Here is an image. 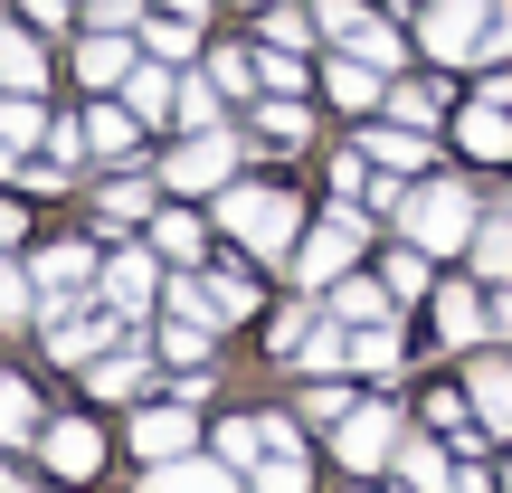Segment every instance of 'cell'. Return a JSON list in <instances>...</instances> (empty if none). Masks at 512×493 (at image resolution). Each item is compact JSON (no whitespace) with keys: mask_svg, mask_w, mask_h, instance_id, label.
Masks as SVG:
<instances>
[{"mask_svg":"<svg viewBox=\"0 0 512 493\" xmlns=\"http://www.w3.org/2000/svg\"><path fill=\"white\" fill-rule=\"evenodd\" d=\"M10 238H19V209H10V200H0V247H10Z\"/></svg>","mask_w":512,"mask_h":493,"instance_id":"cell-41","label":"cell"},{"mask_svg":"<svg viewBox=\"0 0 512 493\" xmlns=\"http://www.w3.org/2000/svg\"><path fill=\"white\" fill-rule=\"evenodd\" d=\"M437 332H446V342H475V332H484V304H475L465 285H446V294H437Z\"/></svg>","mask_w":512,"mask_h":493,"instance_id":"cell-18","label":"cell"},{"mask_svg":"<svg viewBox=\"0 0 512 493\" xmlns=\"http://www.w3.org/2000/svg\"><path fill=\"white\" fill-rule=\"evenodd\" d=\"M228 152H238V143L200 124V133H190V152L171 162V190H219V181H228Z\"/></svg>","mask_w":512,"mask_h":493,"instance_id":"cell-7","label":"cell"},{"mask_svg":"<svg viewBox=\"0 0 512 493\" xmlns=\"http://www.w3.org/2000/svg\"><path fill=\"white\" fill-rule=\"evenodd\" d=\"M427 48L437 57H503V0H437V10H427Z\"/></svg>","mask_w":512,"mask_h":493,"instance_id":"cell-1","label":"cell"},{"mask_svg":"<svg viewBox=\"0 0 512 493\" xmlns=\"http://www.w3.org/2000/svg\"><path fill=\"white\" fill-rule=\"evenodd\" d=\"M133 446H143L152 465H162V456H190V399H181V408H143V427H133Z\"/></svg>","mask_w":512,"mask_h":493,"instance_id":"cell-9","label":"cell"},{"mask_svg":"<svg viewBox=\"0 0 512 493\" xmlns=\"http://www.w3.org/2000/svg\"><path fill=\"white\" fill-rule=\"evenodd\" d=\"M105 294H114V304H143V294H152V266H143V256H114V266H105Z\"/></svg>","mask_w":512,"mask_h":493,"instance_id":"cell-26","label":"cell"},{"mask_svg":"<svg viewBox=\"0 0 512 493\" xmlns=\"http://www.w3.org/2000/svg\"><path fill=\"white\" fill-rule=\"evenodd\" d=\"M380 67H370V57H342V67H332V105H351V114H361V105H380Z\"/></svg>","mask_w":512,"mask_h":493,"instance_id":"cell-15","label":"cell"},{"mask_svg":"<svg viewBox=\"0 0 512 493\" xmlns=\"http://www.w3.org/2000/svg\"><path fill=\"white\" fill-rule=\"evenodd\" d=\"M351 247H361V219H351V209H332V219H323V228L304 238V256H294V275H304V285H332V275L351 266Z\"/></svg>","mask_w":512,"mask_h":493,"instance_id":"cell-5","label":"cell"},{"mask_svg":"<svg viewBox=\"0 0 512 493\" xmlns=\"http://www.w3.org/2000/svg\"><path fill=\"white\" fill-rule=\"evenodd\" d=\"M503 484H512V475H503Z\"/></svg>","mask_w":512,"mask_h":493,"instance_id":"cell-43","label":"cell"},{"mask_svg":"<svg viewBox=\"0 0 512 493\" xmlns=\"http://www.w3.org/2000/svg\"><path fill=\"white\" fill-rule=\"evenodd\" d=\"M256 493H304V456H294V446H266V465H256Z\"/></svg>","mask_w":512,"mask_h":493,"instance_id":"cell-23","label":"cell"},{"mask_svg":"<svg viewBox=\"0 0 512 493\" xmlns=\"http://www.w3.org/2000/svg\"><path fill=\"white\" fill-rule=\"evenodd\" d=\"M143 493H238V475L209 465V456H162V475H152Z\"/></svg>","mask_w":512,"mask_h":493,"instance_id":"cell-8","label":"cell"},{"mask_svg":"<svg viewBox=\"0 0 512 493\" xmlns=\"http://www.w3.org/2000/svg\"><path fill=\"white\" fill-rule=\"evenodd\" d=\"M332 304H342L351 323H380V294H370V285H342V294H332Z\"/></svg>","mask_w":512,"mask_h":493,"instance_id":"cell-34","label":"cell"},{"mask_svg":"<svg viewBox=\"0 0 512 493\" xmlns=\"http://www.w3.org/2000/svg\"><path fill=\"white\" fill-rule=\"evenodd\" d=\"M29 427H38V408H29V389H19V380H0V437H29Z\"/></svg>","mask_w":512,"mask_h":493,"instance_id":"cell-27","label":"cell"},{"mask_svg":"<svg viewBox=\"0 0 512 493\" xmlns=\"http://www.w3.org/2000/svg\"><path fill=\"white\" fill-rule=\"evenodd\" d=\"M437 493H484V475H456V465H446V484Z\"/></svg>","mask_w":512,"mask_h":493,"instance_id":"cell-40","label":"cell"},{"mask_svg":"<svg viewBox=\"0 0 512 493\" xmlns=\"http://www.w3.org/2000/svg\"><path fill=\"white\" fill-rule=\"evenodd\" d=\"M152 247L190 266V256H200V219H152Z\"/></svg>","mask_w":512,"mask_h":493,"instance_id":"cell-28","label":"cell"},{"mask_svg":"<svg viewBox=\"0 0 512 493\" xmlns=\"http://www.w3.org/2000/svg\"><path fill=\"white\" fill-rule=\"evenodd\" d=\"M86 143H95V152H124V143H133V105H95V114H86Z\"/></svg>","mask_w":512,"mask_h":493,"instance_id":"cell-22","label":"cell"},{"mask_svg":"<svg viewBox=\"0 0 512 493\" xmlns=\"http://www.w3.org/2000/svg\"><path fill=\"white\" fill-rule=\"evenodd\" d=\"M200 48V0H181L171 19H152V57H190Z\"/></svg>","mask_w":512,"mask_h":493,"instance_id":"cell-16","label":"cell"},{"mask_svg":"<svg viewBox=\"0 0 512 493\" xmlns=\"http://www.w3.org/2000/svg\"><path fill=\"white\" fill-rule=\"evenodd\" d=\"M342 38H351V57H370V67H399V29H380V19H370V10L351 19Z\"/></svg>","mask_w":512,"mask_h":493,"instance_id":"cell-20","label":"cell"},{"mask_svg":"<svg viewBox=\"0 0 512 493\" xmlns=\"http://www.w3.org/2000/svg\"><path fill=\"white\" fill-rule=\"evenodd\" d=\"M475 418L494 427V437H512V361H484L475 370Z\"/></svg>","mask_w":512,"mask_h":493,"instance_id":"cell-14","label":"cell"},{"mask_svg":"<svg viewBox=\"0 0 512 493\" xmlns=\"http://www.w3.org/2000/svg\"><path fill=\"white\" fill-rule=\"evenodd\" d=\"M266 133L275 143H304V105H266Z\"/></svg>","mask_w":512,"mask_h":493,"instance_id":"cell-36","label":"cell"},{"mask_svg":"<svg viewBox=\"0 0 512 493\" xmlns=\"http://www.w3.org/2000/svg\"><path fill=\"white\" fill-rule=\"evenodd\" d=\"M399 219H408V238H418V247H465V238H475V200H465L456 181L408 190V200H399Z\"/></svg>","mask_w":512,"mask_h":493,"instance_id":"cell-2","label":"cell"},{"mask_svg":"<svg viewBox=\"0 0 512 493\" xmlns=\"http://www.w3.org/2000/svg\"><path fill=\"white\" fill-rule=\"evenodd\" d=\"M95 456H105V437H95V427H48V465H57L67 484H86Z\"/></svg>","mask_w":512,"mask_h":493,"instance_id":"cell-13","label":"cell"},{"mask_svg":"<svg viewBox=\"0 0 512 493\" xmlns=\"http://www.w3.org/2000/svg\"><path fill=\"white\" fill-rule=\"evenodd\" d=\"M162 351H171V361H209V323H200V313H171V323H162Z\"/></svg>","mask_w":512,"mask_h":493,"instance_id":"cell-21","label":"cell"},{"mask_svg":"<svg viewBox=\"0 0 512 493\" xmlns=\"http://www.w3.org/2000/svg\"><path fill=\"white\" fill-rule=\"evenodd\" d=\"M475 266L484 275H512V228H484V238H475Z\"/></svg>","mask_w":512,"mask_h":493,"instance_id":"cell-30","label":"cell"},{"mask_svg":"<svg viewBox=\"0 0 512 493\" xmlns=\"http://www.w3.org/2000/svg\"><path fill=\"white\" fill-rule=\"evenodd\" d=\"M114 313H76V304H48V342H57V361H95V351L114 342Z\"/></svg>","mask_w":512,"mask_h":493,"instance_id":"cell-6","label":"cell"},{"mask_svg":"<svg viewBox=\"0 0 512 493\" xmlns=\"http://www.w3.org/2000/svg\"><path fill=\"white\" fill-rule=\"evenodd\" d=\"M465 152H484V162H503L512 152V114H503V95H484V105H465Z\"/></svg>","mask_w":512,"mask_h":493,"instance_id":"cell-11","label":"cell"},{"mask_svg":"<svg viewBox=\"0 0 512 493\" xmlns=\"http://www.w3.org/2000/svg\"><path fill=\"white\" fill-rule=\"evenodd\" d=\"M133 19V0H95V29H124Z\"/></svg>","mask_w":512,"mask_h":493,"instance_id":"cell-39","label":"cell"},{"mask_svg":"<svg viewBox=\"0 0 512 493\" xmlns=\"http://www.w3.org/2000/svg\"><path fill=\"white\" fill-rule=\"evenodd\" d=\"M0 181H10V143H0Z\"/></svg>","mask_w":512,"mask_h":493,"instance_id":"cell-42","label":"cell"},{"mask_svg":"<svg viewBox=\"0 0 512 493\" xmlns=\"http://www.w3.org/2000/svg\"><path fill=\"white\" fill-rule=\"evenodd\" d=\"M29 133H48L38 95H0V143H29Z\"/></svg>","mask_w":512,"mask_h":493,"instance_id":"cell-24","label":"cell"},{"mask_svg":"<svg viewBox=\"0 0 512 493\" xmlns=\"http://www.w3.org/2000/svg\"><path fill=\"white\" fill-rule=\"evenodd\" d=\"M171 95H181V86H171L162 67H133V76H124V105L143 114V124H152V114H171Z\"/></svg>","mask_w":512,"mask_h":493,"instance_id":"cell-19","label":"cell"},{"mask_svg":"<svg viewBox=\"0 0 512 493\" xmlns=\"http://www.w3.org/2000/svg\"><path fill=\"white\" fill-rule=\"evenodd\" d=\"M427 285V256H389V294H418Z\"/></svg>","mask_w":512,"mask_h":493,"instance_id":"cell-35","label":"cell"},{"mask_svg":"<svg viewBox=\"0 0 512 493\" xmlns=\"http://www.w3.org/2000/svg\"><path fill=\"white\" fill-rule=\"evenodd\" d=\"M389 105H399V124H427V114H437V95H427V86H389Z\"/></svg>","mask_w":512,"mask_h":493,"instance_id":"cell-33","label":"cell"},{"mask_svg":"<svg viewBox=\"0 0 512 493\" xmlns=\"http://www.w3.org/2000/svg\"><path fill=\"white\" fill-rule=\"evenodd\" d=\"M38 76H48V57H38L29 38H0V86H10V95H38Z\"/></svg>","mask_w":512,"mask_h":493,"instance_id":"cell-17","label":"cell"},{"mask_svg":"<svg viewBox=\"0 0 512 493\" xmlns=\"http://www.w3.org/2000/svg\"><path fill=\"white\" fill-rule=\"evenodd\" d=\"M219 219H228V238H247L256 256H285L294 247V200H275V190H228Z\"/></svg>","mask_w":512,"mask_h":493,"instance_id":"cell-3","label":"cell"},{"mask_svg":"<svg viewBox=\"0 0 512 493\" xmlns=\"http://www.w3.org/2000/svg\"><path fill=\"white\" fill-rule=\"evenodd\" d=\"M209 304H219V313H247V304H256V285H247V275H219V294H209Z\"/></svg>","mask_w":512,"mask_h":493,"instance_id":"cell-37","label":"cell"},{"mask_svg":"<svg viewBox=\"0 0 512 493\" xmlns=\"http://www.w3.org/2000/svg\"><path fill=\"white\" fill-rule=\"evenodd\" d=\"M95 275V256L76 247V238H57V247H38V285H48V304H67L76 285H86Z\"/></svg>","mask_w":512,"mask_h":493,"instance_id":"cell-10","label":"cell"},{"mask_svg":"<svg viewBox=\"0 0 512 493\" xmlns=\"http://www.w3.org/2000/svg\"><path fill=\"white\" fill-rule=\"evenodd\" d=\"M294 351H304L313 370H332V361H351V342H342V332H304V342H294Z\"/></svg>","mask_w":512,"mask_h":493,"instance_id":"cell-32","label":"cell"},{"mask_svg":"<svg viewBox=\"0 0 512 493\" xmlns=\"http://www.w3.org/2000/svg\"><path fill=\"white\" fill-rule=\"evenodd\" d=\"M171 114H181V124H190V133H200V124H209V114H219V95H209V86H181V95H171Z\"/></svg>","mask_w":512,"mask_h":493,"instance_id":"cell-31","label":"cell"},{"mask_svg":"<svg viewBox=\"0 0 512 493\" xmlns=\"http://www.w3.org/2000/svg\"><path fill=\"white\" fill-rule=\"evenodd\" d=\"M389 446H399V418H389L380 399H370V408H342V465H351V475H380Z\"/></svg>","mask_w":512,"mask_h":493,"instance_id":"cell-4","label":"cell"},{"mask_svg":"<svg viewBox=\"0 0 512 493\" xmlns=\"http://www.w3.org/2000/svg\"><path fill=\"white\" fill-rule=\"evenodd\" d=\"M370 162H389V171H418V162H427V143H418L408 124H399V133H370Z\"/></svg>","mask_w":512,"mask_h":493,"instance_id":"cell-25","label":"cell"},{"mask_svg":"<svg viewBox=\"0 0 512 493\" xmlns=\"http://www.w3.org/2000/svg\"><path fill=\"white\" fill-rule=\"evenodd\" d=\"M143 389V361H95V399H133Z\"/></svg>","mask_w":512,"mask_h":493,"instance_id":"cell-29","label":"cell"},{"mask_svg":"<svg viewBox=\"0 0 512 493\" xmlns=\"http://www.w3.org/2000/svg\"><path fill=\"white\" fill-rule=\"evenodd\" d=\"M19 313H29V285H19V275H0V323H19Z\"/></svg>","mask_w":512,"mask_h":493,"instance_id":"cell-38","label":"cell"},{"mask_svg":"<svg viewBox=\"0 0 512 493\" xmlns=\"http://www.w3.org/2000/svg\"><path fill=\"white\" fill-rule=\"evenodd\" d=\"M76 76H86V86H124V76H133V48L114 29H95L86 48H76Z\"/></svg>","mask_w":512,"mask_h":493,"instance_id":"cell-12","label":"cell"}]
</instances>
